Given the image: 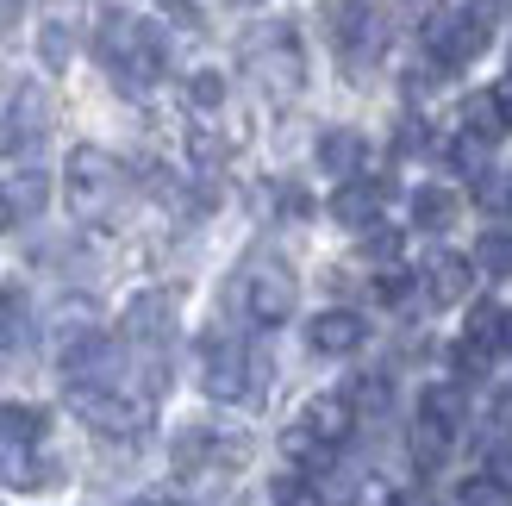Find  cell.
Instances as JSON below:
<instances>
[{
  "mask_svg": "<svg viewBox=\"0 0 512 506\" xmlns=\"http://www.w3.org/2000/svg\"><path fill=\"white\" fill-rule=\"evenodd\" d=\"M238 294H244L250 325H288L294 319V300H300V282H294V269L281 263V257H250Z\"/></svg>",
  "mask_w": 512,
  "mask_h": 506,
  "instance_id": "obj_6",
  "label": "cell"
},
{
  "mask_svg": "<svg viewBox=\"0 0 512 506\" xmlns=\"http://www.w3.org/2000/svg\"><path fill=\"white\" fill-rule=\"evenodd\" d=\"M19 7H25V0H0V38H7L13 25H19Z\"/></svg>",
  "mask_w": 512,
  "mask_h": 506,
  "instance_id": "obj_34",
  "label": "cell"
},
{
  "mask_svg": "<svg viewBox=\"0 0 512 506\" xmlns=\"http://www.w3.org/2000/svg\"><path fill=\"white\" fill-rule=\"evenodd\" d=\"M506 350H512V313H506Z\"/></svg>",
  "mask_w": 512,
  "mask_h": 506,
  "instance_id": "obj_36",
  "label": "cell"
},
{
  "mask_svg": "<svg viewBox=\"0 0 512 506\" xmlns=\"http://www.w3.org/2000/svg\"><path fill=\"white\" fill-rule=\"evenodd\" d=\"M63 182H69V213L82 225H107L119 213V200H125V169L107 157V150H94V144L69 150Z\"/></svg>",
  "mask_w": 512,
  "mask_h": 506,
  "instance_id": "obj_2",
  "label": "cell"
},
{
  "mask_svg": "<svg viewBox=\"0 0 512 506\" xmlns=\"http://www.w3.org/2000/svg\"><path fill=\"white\" fill-rule=\"evenodd\" d=\"M44 194H50V182H44L38 169L0 175V232H7V225H19V219H38V213H44Z\"/></svg>",
  "mask_w": 512,
  "mask_h": 506,
  "instance_id": "obj_12",
  "label": "cell"
},
{
  "mask_svg": "<svg viewBox=\"0 0 512 506\" xmlns=\"http://www.w3.org/2000/svg\"><path fill=\"white\" fill-rule=\"evenodd\" d=\"M244 63L256 69V82H263L269 94H281V100H294L300 82H306V57H300V38L288 32V25L250 32V38H244Z\"/></svg>",
  "mask_w": 512,
  "mask_h": 506,
  "instance_id": "obj_7",
  "label": "cell"
},
{
  "mask_svg": "<svg viewBox=\"0 0 512 506\" xmlns=\"http://www.w3.org/2000/svg\"><path fill=\"white\" fill-rule=\"evenodd\" d=\"M444 457H450V432H438V425L419 419V425H413V463H419V469H438Z\"/></svg>",
  "mask_w": 512,
  "mask_h": 506,
  "instance_id": "obj_27",
  "label": "cell"
},
{
  "mask_svg": "<svg viewBox=\"0 0 512 506\" xmlns=\"http://www.w3.org/2000/svg\"><path fill=\"white\" fill-rule=\"evenodd\" d=\"M25 338H32V313H25V294H19V288H0V363H7L13 350H25Z\"/></svg>",
  "mask_w": 512,
  "mask_h": 506,
  "instance_id": "obj_19",
  "label": "cell"
},
{
  "mask_svg": "<svg viewBox=\"0 0 512 506\" xmlns=\"http://www.w3.org/2000/svg\"><path fill=\"white\" fill-rule=\"evenodd\" d=\"M419 419L456 438V432H463V419H469V394L456 388V382H438V388H425V400H419Z\"/></svg>",
  "mask_w": 512,
  "mask_h": 506,
  "instance_id": "obj_18",
  "label": "cell"
},
{
  "mask_svg": "<svg viewBox=\"0 0 512 506\" xmlns=\"http://www.w3.org/2000/svg\"><path fill=\"white\" fill-rule=\"evenodd\" d=\"M325 25H331V44L344 50V63H369L375 50L388 44L369 0H325Z\"/></svg>",
  "mask_w": 512,
  "mask_h": 506,
  "instance_id": "obj_10",
  "label": "cell"
},
{
  "mask_svg": "<svg viewBox=\"0 0 512 506\" xmlns=\"http://www.w3.org/2000/svg\"><path fill=\"white\" fill-rule=\"evenodd\" d=\"M506 107L494 94H475V100H463V138H475V144H494L500 132H506Z\"/></svg>",
  "mask_w": 512,
  "mask_h": 506,
  "instance_id": "obj_20",
  "label": "cell"
},
{
  "mask_svg": "<svg viewBox=\"0 0 512 506\" xmlns=\"http://www.w3.org/2000/svg\"><path fill=\"white\" fill-rule=\"evenodd\" d=\"M275 506H325V494L306 482V475H281V482H275Z\"/></svg>",
  "mask_w": 512,
  "mask_h": 506,
  "instance_id": "obj_30",
  "label": "cell"
},
{
  "mask_svg": "<svg viewBox=\"0 0 512 506\" xmlns=\"http://www.w3.org/2000/svg\"><path fill=\"white\" fill-rule=\"evenodd\" d=\"M506 82H512V75H506Z\"/></svg>",
  "mask_w": 512,
  "mask_h": 506,
  "instance_id": "obj_38",
  "label": "cell"
},
{
  "mask_svg": "<svg viewBox=\"0 0 512 506\" xmlns=\"http://www.w3.org/2000/svg\"><path fill=\"white\" fill-rule=\"evenodd\" d=\"M350 407L356 413H388V400H394V388H388V375H356V382H350Z\"/></svg>",
  "mask_w": 512,
  "mask_h": 506,
  "instance_id": "obj_25",
  "label": "cell"
},
{
  "mask_svg": "<svg viewBox=\"0 0 512 506\" xmlns=\"http://www.w3.org/2000/svg\"><path fill=\"white\" fill-rule=\"evenodd\" d=\"M363 250H369V257H394V250H400V232H369Z\"/></svg>",
  "mask_w": 512,
  "mask_h": 506,
  "instance_id": "obj_33",
  "label": "cell"
},
{
  "mask_svg": "<svg viewBox=\"0 0 512 506\" xmlns=\"http://www.w3.org/2000/svg\"><path fill=\"white\" fill-rule=\"evenodd\" d=\"M375 294L381 300H406V294H413V275H406V269H381L375 275Z\"/></svg>",
  "mask_w": 512,
  "mask_h": 506,
  "instance_id": "obj_31",
  "label": "cell"
},
{
  "mask_svg": "<svg viewBox=\"0 0 512 506\" xmlns=\"http://www.w3.org/2000/svg\"><path fill=\"white\" fill-rule=\"evenodd\" d=\"M244 463V444H219L213 432H188L175 444V469L182 475H213V469H238Z\"/></svg>",
  "mask_w": 512,
  "mask_h": 506,
  "instance_id": "obj_14",
  "label": "cell"
},
{
  "mask_svg": "<svg viewBox=\"0 0 512 506\" xmlns=\"http://www.w3.org/2000/svg\"><path fill=\"white\" fill-rule=\"evenodd\" d=\"M300 425H306V432H313L325 450H338V444L350 438V425H356V407H350L344 394H319V400H306Z\"/></svg>",
  "mask_w": 512,
  "mask_h": 506,
  "instance_id": "obj_16",
  "label": "cell"
},
{
  "mask_svg": "<svg viewBox=\"0 0 512 506\" xmlns=\"http://www.w3.org/2000/svg\"><path fill=\"white\" fill-rule=\"evenodd\" d=\"M94 57L107 63L113 88L144 94V88L163 75L169 50H163V38H157V25H150V19L119 13V7H113V13H100V25H94Z\"/></svg>",
  "mask_w": 512,
  "mask_h": 506,
  "instance_id": "obj_1",
  "label": "cell"
},
{
  "mask_svg": "<svg viewBox=\"0 0 512 506\" xmlns=\"http://www.w3.org/2000/svg\"><path fill=\"white\" fill-rule=\"evenodd\" d=\"M319 169L338 175V182H356V175H363V138H356L350 125H331L319 138Z\"/></svg>",
  "mask_w": 512,
  "mask_h": 506,
  "instance_id": "obj_17",
  "label": "cell"
},
{
  "mask_svg": "<svg viewBox=\"0 0 512 506\" xmlns=\"http://www.w3.org/2000/svg\"><path fill=\"white\" fill-rule=\"evenodd\" d=\"M381 200H388V182H369V175H356V182H344L338 194H331V219L338 225H375L381 219Z\"/></svg>",
  "mask_w": 512,
  "mask_h": 506,
  "instance_id": "obj_15",
  "label": "cell"
},
{
  "mask_svg": "<svg viewBox=\"0 0 512 506\" xmlns=\"http://www.w3.org/2000/svg\"><path fill=\"white\" fill-rule=\"evenodd\" d=\"M306 344H313L319 357H350V350L369 344V325H363V313L331 307V313H319L313 325H306Z\"/></svg>",
  "mask_w": 512,
  "mask_h": 506,
  "instance_id": "obj_11",
  "label": "cell"
},
{
  "mask_svg": "<svg viewBox=\"0 0 512 506\" xmlns=\"http://www.w3.org/2000/svg\"><path fill=\"white\" fill-rule=\"evenodd\" d=\"M475 288V257H456V250H438V257L425 263V294L431 307H456Z\"/></svg>",
  "mask_w": 512,
  "mask_h": 506,
  "instance_id": "obj_13",
  "label": "cell"
},
{
  "mask_svg": "<svg viewBox=\"0 0 512 506\" xmlns=\"http://www.w3.org/2000/svg\"><path fill=\"white\" fill-rule=\"evenodd\" d=\"M456 506H506V482L500 475H469L463 494H456Z\"/></svg>",
  "mask_w": 512,
  "mask_h": 506,
  "instance_id": "obj_29",
  "label": "cell"
},
{
  "mask_svg": "<svg viewBox=\"0 0 512 506\" xmlns=\"http://www.w3.org/2000/svg\"><path fill=\"white\" fill-rule=\"evenodd\" d=\"M132 506H182V500H175V494H138Z\"/></svg>",
  "mask_w": 512,
  "mask_h": 506,
  "instance_id": "obj_35",
  "label": "cell"
},
{
  "mask_svg": "<svg viewBox=\"0 0 512 506\" xmlns=\"http://www.w3.org/2000/svg\"><path fill=\"white\" fill-rule=\"evenodd\" d=\"M356 506H400V494L388 482H363V494H356Z\"/></svg>",
  "mask_w": 512,
  "mask_h": 506,
  "instance_id": "obj_32",
  "label": "cell"
},
{
  "mask_svg": "<svg viewBox=\"0 0 512 506\" xmlns=\"http://www.w3.org/2000/svg\"><path fill=\"white\" fill-rule=\"evenodd\" d=\"M169 338H175V300L169 294H138L125 307V344L144 363V394H163V369H169Z\"/></svg>",
  "mask_w": 512,
  "mask_h": 506,
  "instance_id": "obj_3",
  "label": "cell"
},
{
  "mask_svg": "<svg viewBox=\"0 0 512 506\" xmlns=\"http://www.w3.org/2000/svg\"><path fill=\"white\" fill-rule=\"evenodd\" d=\"M188 100H194L200 113H219L225 107V75L219 69H194L188 75Z\"/></svg>",
  "mask_w": 512,
  "mask_h": 506,
  "instance_id": "obj_28",
  "label": "cell"
},
{
  "mask_svg": "<svg viewBox=\"0 0 512 506\" xmlns=\"http://www.w3.org/2000/svg\"><path fill=\"white\" fill-rule=\"evenodd\" d=\"M44 450V413L38 407H0V482L7 488H38L50 482Z\"/></svg>",
  "mask_w": 512,
  "mask_h": 506,
  "instance_id": "obj_5",
  "label": "cell"
},
{
  "mask_svg": "<svg viewBox=\"0 0 512 506\" xmlns=\"http://www.w3.org/2000/svg\"><path fill=\"white\" fill-rule=\"evenodd\" d=\"M200 382L213 400H250L263 388V357L232 332H207L200 338Z\"/></svg>",
  "mask_w": 512,
  "mask_h": 506,
  "instance_id": "obj_4",
  "label": "cell"
},
{
  "mask_svg": "<svg viewBox=\"0 0 512 506\" xmlns=\"http://www.w3.org/2000/svg\"><path fill=\"white\" fill-rule=\"evenodd\" d=\"M475 269H481V275H512V232H481Z\"/></svg>",
  "mask_w": 512,
  "mask_h": 506,
  "instance_id": "obj_24",
  "label": "cell"
},
{
  "mask_svg": "<svg viewBox=\"0 0 512 506\" xmlns=\"http://www.w3.org/2000/svg\"><path fill=\"white\" fill-rule=\"evenodd\" d=\"M281 450H288V457H294V463H300L306 475H319V469H331V457H338V450H325V444H319L313 432H306L300 419L288 425V432H281Z\"/></svg>",
  "mask_w": 512,
  "mask_h": 506,
  "instance_id": "obj_22",
  "label": "cell"
},
{
  "mask_svg": "<svg viewBox=\"0 0 512 506\" xmlns=\"http://www.w3.org/2000/svg\"><path fill=\"white\" fill-rule=\"evenodd\" d=\"M69 407L82 413L94 432H107V438H138L144 425H150V400L132 394L125 382H107V388H69Z\"/></svg>",
  "mask_w": 512,
  "mask_h": 506,
  "instance_id": "obj_9",
  "label": "cell"
},
{
  "mask_svg": "<svg viewBox=\"0 0 512 506\" xmlns=\"http://www.w3.org/2000/svg\"><path fill=\"white\" fill-rule=\"evenodd\" d=\"M506 207H512V188H506Z\"/></svg>",
  "mask_w": 512,
  "mask_h": 506,
  "instance_id": "obj_37",
  "label": "cell"
},
{
  "mask_svg": "<svg viewBox=\"0 0 512 506\" xmlns=\"http://www.w3.org/2000/svg\"><path fill=\"white\" fill-rule=\"evenodd\" d=\"M82 13L75 0H50V19H44V63L50 69H63L69 63V19Z\"/></svg>",
  "mask_w": 512,
  "mask_h": 506,
  "instance_id": "obj_21",
  "label": "cell"
},
{
  "mask_svg": "<svg viewBox=\"0 0 512 506\" xmlns=\"http://www.w3.org/2000/svg\"><path fill=\"white\" fill-rule=\"evenodd\" d=\"M413 219L425 232H444V225H456V194L450 188H419L413 194Z\"/></svg>",
  "mask_w": 512,
  "mask_h": 506,
  "instance_id": "obj_23",
  "label": "cell"
},
{
  "mask_svg": "<svg viewBox=\"0 0 512 506\" xmlns=\"http://www.w3.org/2000/svg\"><path fill=\"white\" fill-rule=\"evenodd\" d=\"M469 344H475V350H500V344H506V313L481 300L475 319H469Z\"/></svg>",
  "mask_w": 512,
  "mask_h": 506,
  "instance_id": "obj_26",
  "label": "cell"
},
{
  "mask_svg": "<svg viewBox=\"0 0 512 506\" xmlns=\"http://www.w3.org/2000/svg\"><path fill=\"white\" fill-rule=\"evenodd\" d=\"M488 38H494L488 13H469V7H438L425 19V50H431V63H444V69L475 63L481 50H488Z\"/></svg>",
  "mask_w": 512,
  "mask_h": 506,
  "instance_id": "obj_8",
  "label": "cell"
}]
</instances>
